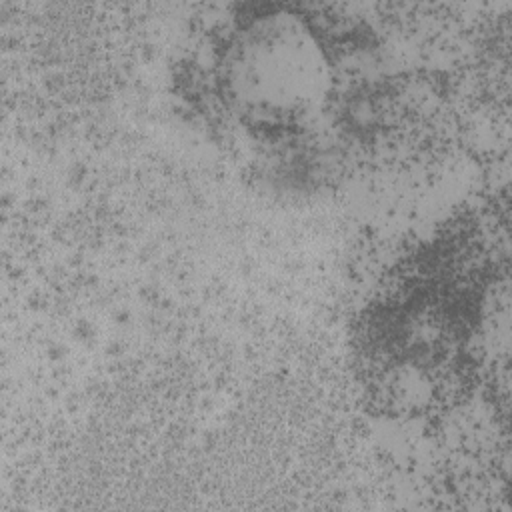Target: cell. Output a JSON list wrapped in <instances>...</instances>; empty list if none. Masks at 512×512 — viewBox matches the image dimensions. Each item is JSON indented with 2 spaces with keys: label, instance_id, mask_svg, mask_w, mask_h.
Returning a JSON list of instances; mask_svg holds the SVG:
<instances>
[{
  "label": "cell",
  "instance_id": "cell-1",
  "mask_svg": "<svg viewBox=\"0 0 512 512\" xmlns=\"http://www.w3.org/2000/svg\"><path fill=\"white\" fill-rule=\"evenodd\" d=\"M230 108L260 128L288 130L312 122L332 94V64L314 26L282 6L240 20L218 62Z\"/></svg>",
  "mask_w": 512,
  "mask_h": 512
}]
</instances>
